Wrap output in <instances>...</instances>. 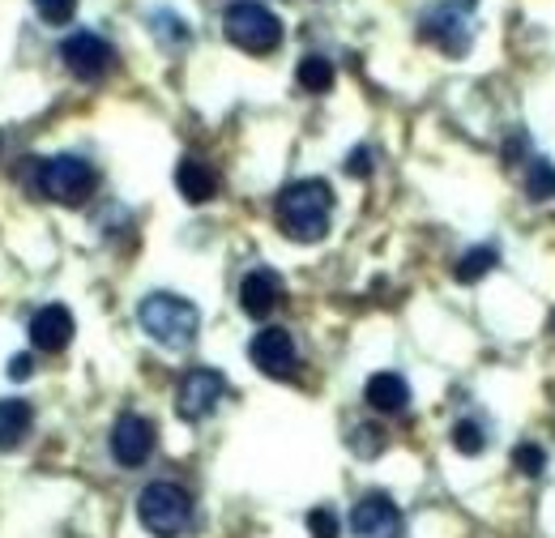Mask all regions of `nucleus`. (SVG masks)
Returning a JSON list of instances; mask_svg holds the SVG:
<instances>
[{
  "instance_id": "obj_11",
  "label": "nucleus",
  "mask_w": 555,
  "mask_h": 538,
  "mask_svg": "<svg viewBox=\"0 0 555 538\" xmlns=\"http://www.w3.org/2000/svg\"><path fill=\"white\" fill-rule=\"evenodd\" d=\"M73 334H77V325H73V312L65 304H48V308H39L30 317V342H35V350L61 355L73 342Z\"/></svg>"
},
{
  "instance_id": "obj_12",
  "label": "nucleus",
  "mask_w": 555,
  "mask_h": 538,
  "mask_svg": "<svg viewBox=\"0 0 555 538\" xmlns=\"http://www.w3.org/2000/svg\"><path fill=\"white\" fill-rule=\"evenodd\" d=\"M240 304H244V312H248L253 321H266L278 304H282V278L266 266L253 269V273L240 282Z\"/></svg>"
},
{
  "instance_id": "obj_16",
  "label": "nucleus",
  "mask_w": 555,
  "mask_h": 538,
  "mask_svg": "<svg viewBox=\"0 0 555 538\" xmlns=\"http://www.w3.org/2000/svg\"><path fill=\"white\" fill-rule=\"evenodd\" d=\"M299 86L312 90V94H325L334 86V65L325 56H304L299 61Z\"/></svg>"
},
{
  "instance_id": "obj_15",
  "label": "nucleus",
  "mask_w": 555,
  "mask_h": 538,
  "mask_svg": "<svg viewBox=\"0 0 555 538\" xmlns=\"http://www.w3.org/2000/svg\"><path fill=\"white\" fill-rule=\"evenodd\" d=\"M35 427V410L22 398H0V453L17 449Z\"/></svg>"
},
{
  "instance_id": "obj_5",
  "label": "nucleus",
  "mask_w": 555,
  "mask_h": 538,
  "mask_svg": "<svg viewBox=\"0 0 555 538\" xmlns=\"http://www.w3.org/2000/svg\"><path fill=\"white\" fill-rule=\"evenodd\" d=\"M94 184H99V171L77 154H56L39 167V189L56 205H81L94 193Z\"/></svg>"
},
{
  "instance_id": "obj_10",
  "label": "nucleus",
  "mask_w": 555,
  "mask_h": 538,
  "mask_svg": "<svg viewBox=\"0 0 555 538\" xmlns=\"http://www.w3.org/2000/svg\"><path fill=\"white\" fill-rule=\"evenodd\" d=\"M248 359L266 372V376H274V381H286L291 372H295V337L286 334V330H261V334L253 337V346H248Z\"/></svg>"
},
{
  "instance_id": "obj_19",
  "label": "nucleus",
  "mask_w": 555,
  "mask_h": 538,
  "mask_svg": "<svg viewBox=\"0 0 555 538\" xmlns=\"http://www.w3.org/2000/svg\"><path fill=\"white\" fill-rule=\"evenodd\" d=\"M350 449H354L359 458H376V453L385 449V432H380V427H354V432H350Z\"/></svg>"
},
{
  "instance_id": "obj_22",
  "label": "nucleus",
  "mask_w": 555,
  "mask_h": 538,
  "mask_svg": "<svg viewBox=\"0 0 555 538\" xmlns=\"http://www.w3.org/2000/svg\"><path fill=\"white\" fill-rule=\"evenodd\" d=\"M308 530H312V538H338V517L330 509H312L308 513Z\"/></svg>"
},
{
  "instance_id": "obj_21",
  "label": "nucleus",
  "mask_w": 555,
  "mask_h": 538,
  "mask_svg": "<svg viewBox=\"0 0 555 538\" xmlns=\"http://www.w3.org/2000/svg\"><path fill=\"white\" fill-rule=\"evenodd\" d=\"M35 13L52 26H65L73 13H77V0H35Z\"/></svg>"
},
{
  "instance_id": "obj_3",
  "label": "nucleus",
  "mask_w": 555,
  "mask_h": 538,
  "mask_svg": "<svg viewBox=\"0 0 555 538\" xmlns=\"http://www.w3.org/2000/svg\"><path fill=\"white\" fill-rule=\"evenodd\" d=\"M138 517L154 538L184 535L193 522V496L176 483H150L138 496Z\"/></svg>"
},
{
  "instance_id": "obj_8",
  "label": "nucleus",
  "mask_w": 555,
  "mask_h": 538,
  "mask_svg": "<svg viewBox=\"0 0 555 538\" xmlns=\"http://www.w3.org/2000/svg\"><path fill=\"white\" fill-rule=\"evenodd\" d=\"M222 394H227L222 372H214V368H193V372L180 381V389H176V410H180V419H206L209 410L222 402Z\"/></svg>"
},
{
  "instance_id": "obj_25",
  "label": "nucleus",
  "mask_w": 555,
  "mask_h": 538,
  "mask_svg": "<svg viewBox=\"0 0 555 538\" xmlns=\"http://www.w3.org/2000/svg\"><path fill=\"white\" fill-rule=\"evenodd\" d=\"M347 171L350 176H367V171H372V154H367V150H354L347 158Z\"/></svg>"
},
{
  "instance_id": "obj_7",
  "label": "nucleus",
  "mask_w": 555,
  "mask_h": 538,
  "mask_svg": "<svg viewBox=\"0 0 555 538\" xmlns=\"http://www.w3.org/2000/svg\"><path fill=\"white\" fill-rule=\"evenodd\" d=\"M61 56H65V65H69L73 77H81V81H99V77H107L112 65H116V48H112L107 39L90 35V30L69 35V39L61 43Z\"/></svg>"
},
{
  "instance_id": "obj_17",
  "label": "nucleus",
  "mask_w": 555,
  "mask_h": 538,
  "mask_svg": "<svg viewBox=\"0 0 555 538\" xmlns=\"http://www.w3.org/2000/svg\"><path fill=\"white\" fill-rule=\"evenodd\" d=\"M526 193H530L534 202L555 197V167L547 158H534V163H530V171H526Z\"/></svg>"
},
{
  "instance_id": "obj_6",
  "label": "nucleus",
  "mask_w": 555,
  "mask_h": 538,
  "mask_svg": "<svg viewBox=\"0 0 555 538\" xmlns=\"http://www.w3.org/2000/svg\"><path fill=\"white\" fill-rule=\"evenodd\" d=\"M350 535L354 538H398L402 535V513L393 504V496L385 491H367L354 500L350 509Z\"/></svg>"
},
{
  "instance_id": "obj_13",
  "label": "nucleus",
  "mask_w": 555,
  "mask_h": 538,
  "mask_svg": "<svg viewBox=\"0 0 555 538\" xmlns=\"http://www.w3.org/2000/svg\"><path fill=\"white\" fill-rule=\"evenodd\" d=\"M363 398H367L372 410H380V414H402V410L411 406V389H406V381H402L398 372H376V376L367 381Z\"/></svg>"
},
{
  "instance_id": "obj_9",
  "label": "nucleus",
  "mask_w": 555,
  "mask_h": 538,
  "mask_svg": "<svg viewBox=\"0 0 555 538\" xmlns=\"http://www.w3.org/2000/svg\"><path fill=\"white\" fill-rule=\"evenodd\" d=\"M154 453V423L141 414H120L112 427V458L120 466H145Z\"/></svg>"
},
{
  "instance_id": "obj_20",
  "label": "nucleus",
  "mask_w": 555,
  "mask_h": 538,
  "mask_svg": "<svg viewBox=\"0 0 555 538\" xmlns=\"http://www.w3.org/2000/svg\"><path fill=\"white\" fill-rule=\"evenodd\" d=\"M453 449L479 458V453H483V427H479V423H457V427H453Z\"/></svg>"
},
{
  "instance_id": "obj_2",
  "label": "nucleus",
  "mask_w": 555,
  "mask_h": 538,
  "mask_svg": "<svg viewBox=\"0 0 555 538\" xmlns=\"http://www.w3.org/2000/svg\"><path fill=\"white\" fill-rule=\"evenodd\" d=\"M138 321H141V330L154 337L158 346H171V350L189 346V342L197 337V330H202V312H197L189 299L167 295V291H154V295L141 299Z\"/></svg>"
},
{
  "instance_id": "obj_4",
  "label": "nucleus",
  "mask_w": 555,
  "mask_h": 538,
  "mask_svg": "<svg viewBox=\"0 0 555 538\" xmlns=\"http://www.w3.org/2000/svg\"><path fill=\"white\" fill-rule=\"evenodd\" d=\"M222 30L240 52H253V56H266L282 43V22L257 0H235L222 13Z\"/></svg>"
},
{
  "instance_id": "obj_14",
  "label": "nucleus",
  "mask_w": 555,
  "mask_h": 538,
  "mask_svg": "<svg viewBox=\"0 0 555 538\" xmlns=\"http://www.w3.org/2000/svg\"><path fill=\"white\" fill-rule=\"evenodd\" d=\"M176 189L184 193V202L206 205L209 197L218 193V176H214V167H206L202 158H180V167H176Z\"/></svg>"
},
{
  "instance_id": "obj_24",
  "label": "nucleus",
  "mask_w": 555,
  "mask_h": 538,
  "mask_svg": "<svg viewBox=\"0 0 555 538\" xmlns=\"http://www.w3.org/2000/svg\"><path fill=\"white\" fill-rule=\"evenodd\" d=\"M9 376H13V381H30V376H35V359H30V355H13V359H9Z\"/></svg>"
},
{
  "instance_id": "obj_18",
  "label": "nucleus",
  "mask_w": 555,
  "mask_h": 538,
  "mask_svg": "<svg viewBox=\"0 0 555 538\" xmlns=\"http://www.w3.org/2000/svg\"><path fill=\"white\" fill-rule=\"evenodd\" d=\"M495 261H500L495 248H475V253H466V257L453 266V278H457V282H479L487 269H495Z\"/></svg>"
},
{
  "instance_id": "obj_23",
  "label": "nucleus",
  "mask_w": 555,
  "mask_h": 538,
  "mask_svg": "<svg viewBox=\"0 0 555 538\" xmlns=\"http://www.w3.org/2000/svg\"><path fill=\"white\" fill-rule=\"evenodd\" d=\"M513 462H517V471L521 474H539L547 458H543V449H539V445H521V449L513 453Z\"/></svg>"
},
{
  "instance_id": "obj_1",
  "label": "nucleus",
  "mask_w": 555,
  "mask_h": 538,
  "mask_svg": "<svg viewBox=\"0 0 555 538\" xmlns=\"http://www.w3.org/2000/svg\"><path fill=\"white\" fill-rule=\"evenodd\" d=\"M330 214H334V189L325 180H295L278 197V227L299 244H317L330 231Z\"/></svg>"
}]
</instances>
